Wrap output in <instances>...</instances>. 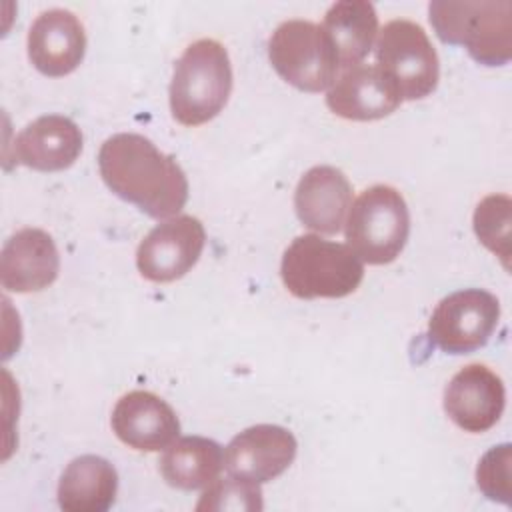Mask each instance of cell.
<instances>
[{"instance_id": "obj_6", "label": "cell", "mask_w": 512, "mask_h": 512, "mask_svg": "<svg viewBox=\"0 0 512 512\" xmlns=\"http://www.w3.org/2000/svg\"><path fill=\"white\" fill-rule=\"evenodd\" d=\"M268 58L278 76L302 92L326 90L340 70L330 38L310 20L282 22L268 40Z\"/></svg>"}, {"instance_id": "obj_18", "label": "cell", "mask_w": 512, "mask_h": 512, "mask_svg": "<svg viewBox=\"0 0 512 512\" xmlns=\"http://www.w3.org/2000/svg\"><path fill=\"white\" fill-rule=\"evenodd\" d=\"M118 492V472L102 456L74 458L58 482V506L66 512H106Z\"/></svg>"}, {"instance_id": "obj_19", "label": "cell", "mask_w": 512, "mask_h": 512, "mask_svg": "<svg viewBox=\"0 0 512 512\" xmlns=\"http://www.w3.org/2000/svg\"><path fill=\"white\" fill-rule=\"evenodd\" d=\"M158 466L162 478L172 488L200 490L220 476L224 468V452L212 438L184 436L166 446Z\"/></svg>"}, {"instance_id": "obj_13", "label": "cell", "mask_w": 512, "mask_h": 512, "mask_svg": "<svg viewBox=\"0 0 512 512\" xmlns=\"http://www.w3.org/2000/svg\"><path fill=\"white\" fill-rule=\"evenodd\" d=\"M110 424L120 442L142 452L164 450L180 434L172 406L148 390L124 394L112 410Z\"/></svg>"}, {"instance_id": "obj_23", "label": "cell", "mask_w": 512, "mask_h": 512, "mask_svg": "<svg viewBox=\"0 0 512 512\" xmlns=\"http://www.w3.org/2000/svg\"><path fill=\"white\" fill-rule=\"evenodd\" d=\"M512 446L508 442L492 446L478 462L476 484L480 492L492 500L510 506L512 504Z\"/></svg>"}, {"instance_id": "obj_3", "label": "cell", "mask_w": 512, "mask_h": 512, "mask_svg": "<svg viewBox=\"0 0 512 512\" xmlns=\"http://www.w3.org/2000/svg\"><path fill=\"white\" fill-rule=\"evenodd\" d=\"M232 92L226 48L212 38L192 42L178 58L170 82V112L184 126H200L222 112Z\"/></svg>"}, {"instance_id": "obj_4", "label": "cell", "mask_w": 512, "mask_h": 512, "mask_svg": "<svg viewBox=\"0 0 512 512\" xmlns=\"http://www.w3.org/2000/svg\"><path fill=\"white\" fill-rule=\"evenodd\" d=\"M280 276L296 298H344L360 286L364 264L348 244L302 234L284 250Z\"/></svg>"}, {"instance_id": "obj_17", "label": "cell", "mask_w": 512, "mask_h": 512, "mask_svg": "<svg viewBox=\"0 0 512 512\" xmlns=\"http://www.w3.org/2000/svg\"><path fill=\"white\" fill-rule=\"evenodd\" d=\"M352 204V186L342 170L314 166L298 182L294 210L298 220L320 234H338Z\"/></svg>"}, {"instance_id": "obj_2", "label": "cell", "mask_w": 512, "mask_h": 512, "mask_svg": "<svg viewBox=\"0 0 512 512\" xmlns=\"http://www.w3.org/2000/svg\"><path fill=\"white\" fill-rule=\"evenodd\" d=\"M428 18L444 44L464 46L482 66H504L512 58L510 0H434Z\"/></svg>"}, {"instance_id": "obj_20", "label": "cell", "mask_w": 512, "mask_h": 512, "mask_svg": "<svg viewBox=\"0 0 512 512\" xmlns=\"http://www.w3.org/2000/svg\"><path fill=\"white\" fill-rule=\"evenodd\" d=\"M330 38L340 68L362 64L370 54L378 34V16L374 4L366 0H342L328 8L320 24Z\"/></svg>"}, {"instance_id": "obj_8", "label": "cell", "mask_w": 512, "mask_h": 512, "mask_svg": "<svg viewBox=\"0 0 512 512\" xmlns=\"http://www.w3.org/2000/svg\"><path fill=\"white\" fill-rule=\"evenodd\" d=\"M500 320V302L482 288L448 294L428 322V340L448 354H470L482 348Z\"/></svg>"}, {"instance_id": "obj_22", "label": "cell", "mask_w": 512, "mask_h": 512, "mask_svg": "<svg viewBox=\"0 0 512 512\" xmlns=\"http://www.w3.org/2000/svg\"><path fill=\"white\" fill-rule=\"evenodd\" d=\"M262 506L260 484L230 474L206 486L196 510H262Z\"/></svg>"}, {"instance_id": "obj_21", "label": "cell", "mask_w": 512, "mask_h": 512, "mask_svg": "<svg viewBox=\"0 0 512 512\" xmlns=\"http://www.w3.org/2000/svg\"><path fill=\"white\" fill-rule=\"evenodd\" d=\"M474 232L490 252H494L504 268L510 258V234H512V200L508 194H490L474 210Z\"/></svg>"}, {"instance_id": "obj_10", "label": "cell", "mask_w": 512, "mask_h": 512, "mask_svg": "<svg viewBox=\"0 0 512 512\" xmlns=\"http://www.w3.org/2000/svg\"><path fill=\"white\" fill-rule=\"evenodd\" d=\"M294 434L278 424H256L236 434L224 450V468L238 478L264 484L296 458Z\"/></svg>"}, {"instance_id": "obj_5", "label": "cell", "mask_w": 512, "mask_h": 512, "mask_svg": "<svg viewBox=\"0 0 512 512\" xmlns=\"http://www.w3.org/2000/svg\"><path fill=\"white\" fill-rule=\"evenodd\" d=\"M410 234V212L404 196L386 184L364 190L346 218V240L352 252L368 264L394 262Z\"/></svg>"}, {"instance_id": "obj_1", "label": "cell", "mask_w": 512, "mask_h": 512, "mask_svg": "<svg viewBox=\"0 0 512 512\" xmlns=\"http://www.w3.org/2000/svg\"><path fill=\"white\" fill-rule=\"evenodd\" d=\"M98 168L118 198L150 218H172L188 200V178L180 164L142 134L120 132L106 138L98 152Z\"/></svg>"}, {"instance_id": "obj_11", "label": "cell", "mask_w": 512, "mask_h": 512, "mask_svg": "<svg viewBox=\"0 0 512 512\" xmlns=\"http://www.w3.org/2000/svg\"><path fill=\"white\" fill-rule=\"evenodd\" d=\"M506 406V390L498 374L484 364L460 368L444 390V410L462 430L480 434L496 426Z\"/></svg>"}, {"instance_id": "obj_16", "label": "cell", "mask_w": 512, "mask_h": 512, "mask_svg": "<svg viewBox=\"0 0 512 512\" xmlns=\"http://www.w3.org/2000/svg\"><path fill=\"white\" fill-rule=\"evenodd\" d=\"M82 152V132L62 114H46L20 130L12 144V158L38 172L70 168Z\"/></svg>"}, {"instance_id": "obj_9", "label": "cell", "mask_w": 512, "mask_h": 512, "mask_svg": "<svg viewBox=\"0 0 512 512\" xmlns=\"http://www.w3.org/2000/svg\"><path fill=\"white\" fill-rule=\"evenodd\" d=\"M206 242L198 218L182 214L154 226L136 250L138 272L150 282H174L188 274Z\"/></svg>"}, {"instance_id": "obj_15", "label": "cell", "mask_w": 512, "mask_h": 512, "mask_svg": "<svg viewBox=\"0 0 512 512\" xmlns=\"http://www.w3.org/2000/svg\"><path fill=\"white\" fill-rule=\"evenodd\" d=\"M402 104L400 94L376 64L346 68L328 88L326 106L346 120H380Z\"/></svg>"}, {"instance_id": "obj_7", "label": "cell", "mask_w": 512, "mask_h": 512, "mask_svg": "<svg viewBox=\"0 0 512 512\" xmlns=\"http://www.w3.org/2000/svg\"><path fill=\"white\" fill-rule=\"evenodd\" d=\"M376 68L402 100L426 98L440 80V62L430 38L420 24L404 18L390 20L380 30Z\"/></svg>"}, {"instance_id": "obj_12", "label": "cell", "mask_w": 512, "mask_h": 512, "mask_svg": "<svg viewBox=\"0 0 512 512\" xmlns=\"http://www.w3.org/2000/svg\"><path fill=\"white\" fill-rule=\"evenodd\" d=\"M86 54V32L76 14L52 8L36 16L28 30V58L32 66L52 78L74 72Z\"/></svg>"}, {"instance_id": "obj_14", "label": "cell", "mask_w": 512, "mask_h": 512, "mask_svg": "<svg viewBox=\"0 0 512 512\" xmlns=\"http://www.w3.org/2000/svg\"><path fill=\"white\" fill-rule=\"evenodd\" d=\"M58 270V248L40 228H22L2 246L0 282L8 292H40L56 280Z\"/></svg>"}]
</instances>
